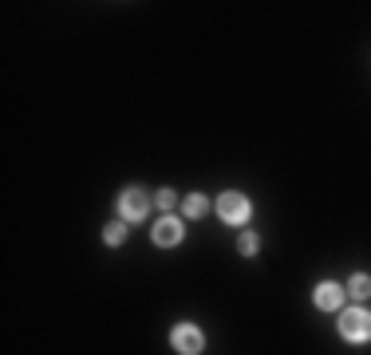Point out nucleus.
Instances as JSON below:
<instances>
[{
  "label": "nucleus",
  "mask_w": 371,
  "mask_h": 355,
  "mask_svg": "<svg viewBox=\"0 0 371 355\" xmlns=\"http://www.w3.org/2000/svg\"><path fill=\"white\" fill-rule=\"evenodd\" d=\"M340 332H343L348 339H355V344L371 339V312H363V308H348V312H340Z\"/></svg>",
  "instance_id": "nucleus-1"
},
{
  "label": "nucleus",
  "mask_w": 371,
  "mask_h": 355,
  "mask_svg": "<svg viewBox=\"0 0 371 355\" xmlns=\"http://www.w3.org/2000/svg\"><path fill=\"white\" fill-rule=\"evenodd\" d=\"M217 213H222V221H229V225H245L253 205H249V198H241V193H222V198H217Z\"/></svg>",
  "instance_id": "nucleus-2"
},
{
  "label": "nucleus",
  "mask_w": 371,
  "mask_h": 355,
  "mask_svg": "<svg viewBox=\"0 0 371 355\" xmlns=\"http://www.w3.org/2000/svg\"><path fill=\"white\" fill-rule=\"evenodd\" d=\"M119 210H122V218H127V221L147 218V210H150V193L139 190V186H130V190L119 198Z\"/></svg>",
  "instance_id": "nucleus-3"
},
{
  "label": "nucleus",
  "mask_w": 371,
  "mask_h": 355,
  "mask_svg": "<svg viewBox=\"0 0 371 355\" xmlns=\"http://www.w3.org/2000/svg\"><path fill=\"white\" fill-rule=\"evenodd\" d=\"M170 344H174L182 355H198V351H202V344H205V339H202V332H198L194 324H178V328H174V336H170Z\"/></svg>",
  "instance_id": "nucleus-4"
},
{
  "label": "nucleus",
  "mask_w": 371,
  "mask_h": 355,
  "mask_svg": "<svg viewBox=\"0 0 371 355\" xmlns=\"http://www.w3.org/2000/svg\"><path fill=\"white\" fill-rule=\"evenodd\" d=\"M154 241H158V245H178V241H182V221L162 218L154 225Z\"/></svg>",
  "instance_id": "nucleus-5"
},
{
  "label": "nucleus",
  "mask_w": 371,
  "mask_h": 355,
  "mask_svg": "<svg viewBox=\"0 0 371 355\" xmlns=\"http://www.w3.org/2000/svg\"><path fill=\"white\" fill-rule=\"evenodd\" d=\"M340 296H343V292H340V284H332V281H328V284H320V288H316V308L336 312V308H340Z\"/></svg>",
  "instance_id": "nucleus-6"
},
{
  "label": "nucleus",
  "mask_w": 371,
  "mask_h": 355,
  "mask_svg": "<svg viewBox=\"0 0 371 355\" xmlns=\"http://www.w3.org/2000/svg\"><path fill=\"white\" fill-rule=\"evenodd\" d=\"M348 292H352L355 300H367L371 296V276H363V273H355L352 281H348Z\"/></svg>",
  "instance_id": "nucleus-7"
},
{
  "label": "nucleus",
  "mask_w": 371,
  "mask_h": 355,
  "mask_svg": "<svg viewBox=\"0 0 371 355\" xmlns=\"http://www.w3.org/2000/svg\"><path fill=\"white\" fill-rule=\"evenodd\" d=\"M205 210H210V201H205L202 193H190V198H186V213H190V218H205Z\"/></svg>",
  "instance_id": "nucleus-8"
},
{
  "label": "nucleus",
  "mask_w": 371,
  "mask_h": 355,
  "mask_svg": "<svg viewBox=\"0 0 371 355\" xmlns=\"http://www.w3.org/2000/svg\"><path fill=\"white\" fill-rule=\"evenodd\" d=\"M122 237H127V229H122L119 221H115V225H107V229H103V241H107V245H122Z\"/></svg>",
  "instance_id": "nucleus-9"
},
{
  "label": "nucleus",
  "mask_w": 371,
  "mask_h": 355,
  "mask_svg": "<svg viewBox=\"0 0 371 355\" xmlns=\"http://www.w3.org/2000/svg\"><path fill=\"white\" fill-rule=\"evenodd\" d=\"M174 201H178L174 190H158L154 193V205H158V210H174Z\"/></svg>",
  "instance_id": "nucleus-10"
},
{
  "label": "nucleus",
  "mask_w": 371,
  "mask_h": 355,
  "mask_svg": "<svg viewBox=\"0 0 371 355\" xmlns=\"http://www.w3.org/2000/svg\"><path fill=\"white\" fill-rule=\"evenodd\" d=\"M237 249H241L245 257H253V253H257V237H253V233H241V241H237Z\"/></svg>",
  "instance_id": "nucleus-11"
}]
</instances>
